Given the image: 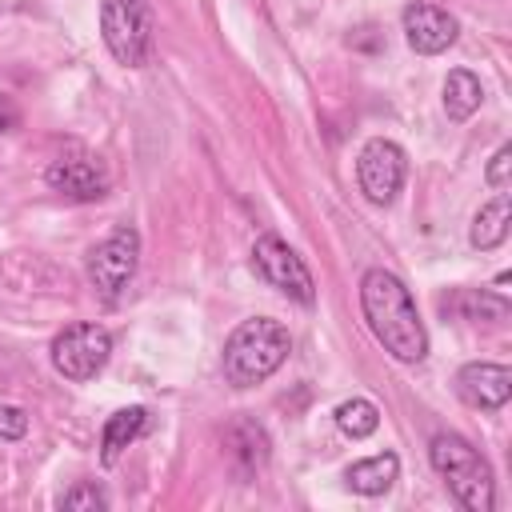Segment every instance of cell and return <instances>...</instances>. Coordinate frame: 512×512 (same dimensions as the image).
<instances>
[{
    "instance_id": "1",
    "label": "cell",
    "mask_w": 512,
    "mask_h": 512,
    "mask_svg": "<svg viewBox=\"0 0 512 512\" xmlns=\"http://www.w3.org/2000/svg\"><path fill=\"white\" fill-rule=\"evenodd\" d=\"M360 308L372 328V336L392 352L400 364H420L428 356V332L420 324L416 300L404 288V280L388 268H368L360 276Z\"/></svg>"
},
{
    "instance_id": "2",
    "label": "cell",
    "mask_w": 512,
    "mask_h": 512,
    "mask_svg": "<svg viewBox=\"0 0 512 512\" xmlns=\"http://www.w3.org/2000/svg\"><path fill=\"white\" fill-rule=\"evenodd\" d=\"M292 352V336L280 320L256 316L232 328V336L224 340V380L232 388H252L260 380H268Z\"/></svg>"
},
{
    "instance_id": "3",
    "label": "cell",
    "mask_w": 512,
    "mask_h": 512,
    "mask_svg": "<svg viewBox=\"0 0 512 512\" xmlns=\"http://www.w3.org/2000/svg\"><path fill=\"white\" fill-rule=\"evenodd\" d=\"M432 468L448 480L452 496L468 508V512H492L496 508V488H492V468L488 460L456 432H440L428 444Z\"/></svg>"
},
{
    "instance_id": "4",
    "label": "cell",
    "mask_w": 512,
    "mask_h": 512,
    "mask_svg": "<svg viewBox=\"0 0 512 512\" xmlns=\"http://www.w3.org/2000/svg\"><path fill=\"white\" fill-rule=\"evenodd\" d=\"M100 36L116 64L140 68L152 56V4L148 0H100Z\"/></svg>"
},
{
    "instance_id": "5",
    "label": "cell",
    "mask_w": 512,
    "mask_h": 512,
    "mask_svg": "<svg viewBox=\"0 0 512 512\" xmlns=\"http://www.w3.org/2000/svg\"><path fill=\"white\" fill-rule=\"evenodd\" d=\"M112 356V336L100 324L76 320L52 340V368L64 380H92Z\"/></svg>"
},
{
    "instance_id": "6",
    "label": "cell",
    "mask_w": 512,
    "mask_h": 512,
    "mask_svg": "<svg viewBox=\"0 0 512 512\" xmlns=\"http://www.w3.org/2000/svg\"><path fill=\"white\" fill-rule=\"evenodd\" d=\"M252 264H256V272H260L276 292L292 296L296 304H312V300H316V284H312L308 264H304L276 232L256 236V244H252Z\"/></svg>"
},
{
    "instance_id": "7",
    "label": "cell",
    "mask_w": 512,
    "mask_h": 512,
    "mask_svg": "<svg viewBox=\"0 0 512 512\" xmlns=\"http://www.w3.org/2000/svg\"><path fill=\"white\" fill-rule=\"evenodd\" d=\"M136 260H140V232L120 224L112 236H104L88 252V280L100 288V296L116 300L124 292V284L136 276Z\"/></svg>"
},
{
    "instance_id": "8",
    "label": "cell",
    "mask_w": 512,
    "mask_h": 512,
    "mask_svg": "<svg viewBox=\"0 0 512 512\" xmlns=\"http://www.w3.org/2000/svg\"><path fill=\"white\" fill-rule=\"evenodd\" d=\"M404 172H408V164H404V148L392 144V140H384V136L368 140V144L360 148V156H356V180H360V192H364L372 204H380V208L396 200V192L404 188Z\"/></svg>"
},
{
    "instance_id": "9",
    "label": "cell",
    "mask_w": 512,
    "mask_h": 512,
    "mask_svg": "<svg viewBox=\"0 0 512 512\" xmlns=\"http://www.w3.org/2000/svg\"><path fill=\"white\" fill-rule=\"evenodd\" d=\"M400 20H404L408 48L420 52V56H436V52L452 48L456 44V32H460V24H456L452 12L436 8V4H424V0H412Z\"/></svg>"
},
{
    "instance_id": "10",
    "label": "cell",
    "mask_w": 512,
    "mask_h": 512,
    "mask_svg": "<svg viewBox=\"0 0 512 512\" xmlns=\"http://www.w3.org/2000/svg\"><path fill=\"white\" fill-rule=\"evenodd\" d=\"M48 188H56L68 200H100L108 192V172L92 156H60L44 172Z\"/></svg>"
},
{
    "instance_id": "11",
    "label": "cell",
    "mask_w": 512,
    "mask_h": 512,
    "mask_svg": "<svg viewBox=\"0 0 512 512\" xmlns=\"http://www.w3.org/2000/svg\"><path fill=\"white\" fill-rule=\"evenodd\" d=\"M456 392L472 408H504L508 396H512V372L504 364L472 360L456 372Z\"/></svg>"
},
{
    "instance_id": "12",
    "label": "cell",
    "mask_w": 512,
    "mask_h": 512,
    "mask_svg": "<svg viewBox=\"0 0 512 512\" xmlns=\"http://www.w3.org/2000/svg\"><path fill=\"white\" fill-rule=\"evenodd\" d=\"M144 424H148V412H144L140 404L112 412V416L104 420V432H100V460H104V464H116L120 452L144 432Z\"/></svg>"
},
{
    "instance_id": "13",
    "label": "cell",
    "mask_w": 512,
    "mask_h": 512,
    "mask_svg": "<svg viewBox=\"0 0 512 512\" xmlns=\"http://www.w3.org/2000/svg\"><path fill=\"white\" fill-rule=\"evenodd\" d=\"M508 224H512V208H508V196L500 192L496 200H488V204L472 216V228H468L472 248H480V252L500 248V244L508 240Z\"/></svg>"
},
{
    "instance_id": "14",
    "label": "cell",
    "mask_w": 512,
    "mask_h": 512,
    "mask_svg": "<svg viewBox=\"0 0 512 512\" xmlns=\"http://www.w3.org/2000/svg\"><path fill=\"white\" fill-rule=\"evenodd\" d=\"M396 472H400V460H396L392 452H380V456H368V460L348 464L344 480H348V488L360 492V496H380V492L392 488Z\"/></svg>"
},
{
    "instance_id": "15",
    "label": "cell",
    "mask_w": 512,
    "mask_h": 512,
    "mask_svg": "<svg viewBox=\"0 0 512 512\" xmlns=\"http://www.w3.org/2000/svg\"><path fill=\"white\" fill-rule=\"evenodd\" d=\"M484 100V88L480 80L468 72V68H452L448 80H444V112L448 120H468Z\"/></svg>"
},
{
    "instance_id": "16",
    "label": "cell",
    "mask_w": 512,
    "mask_h": 512,
    "mask_svg": "<svg viewBox=\"0 0 512 512\" xmlns=\"http://www.w3.org/2000/svg\"><path fill=\"white\" fill-rule=\"evenodd\" d=\"M444 312H456L460 320H504L508 316V300L492 296V292H476V288H460L444 300Z\"/></svg>"
},
{
    "instance_id": "17",
    "label": "cell",
    "mask_w": 512,
    "mask_h": 512,
    "mask_svg": "<svg viewBox=\"0 0 512 512\" xmlns=\"http://www.w3.org/2000/svg\"><path fill=\"white\" fill-rule=\"evenodd\" d=\"M336 424H340L344 436L364 440V436H372L380 428V408L372 400H364V396H352V400H344L336 408Z\"/></svg>"
},
{
    "instance_id": "18",
    "label": "cell",
    "mask_w": 512,
    "mask_h": 512,
    "mask_svg": "<svg viewBox=\"0 0 512 512\" xmlns=\"http://www.w3.org/2000/svg\"><path fill=\"white\" fill-rule=\"evenodd\" d=\"M60 508H68V512H96V508H108V496H104V488L84 480V484H76V488H68L60 496Z\"/></svg>"
},
{
    "instance_id": "19",
    "label": "cell",
    "mask_w": 512,
    "mask_h": 512,
    "mask_svg": "<svg viewBox=\"0 0 512 512\" xmlns=\"http://www.w3.org/2000/svg\"><path fill=\"white\" fill-rule=\"evenodd\" d=\"M28 432V412L16 404H0V436L4 440H20Z\"/></svg>"
},
{
    "instance_id": "20",
    "label": "cell",
    "mask_w": 512,
    "mask_h": 512,
    "mask_svg": "<svg viewBox=\"0 0 512 512\" xmlns=\"http://www.w3.org/2000/svg\"><path fill=\"white\" fill-rule=\"evenodd\" d=\"M508 168H512V148L504 144V148H496V156L488 160V172H484V176H488V184H492L496 192H504V188H508Z\"/></svg>"
},
{
    "instance_id": "21",
    "label": "cell",
    "mask_w": 512,
    "mask_h": 512,
    "mask_svg": "<svg viewBox=\"0 0 512 512\" xmlns=\"http://www.w3.org/2000/svg\"><path fill=\"white\" fill-rule=\"evenodd\" d=\"M16 124H20V108L8 96H0V132H12Z\"/></svg>"
}]
</instances>
